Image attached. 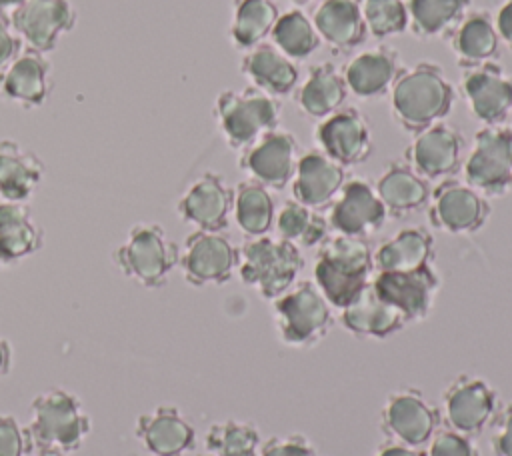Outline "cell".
Wrapping results in <instances>:
<instances>
[{"label": "cell", "instance_id": "6da1fadb", "mask_svg": "<svg viewBox=\"0 0 512 456\" xmlns=\"http://www.w3.org/2000/svg\"><path fill=\"white\" fill-rule=\"evenodd\" d=\"M456 92L442 66L420 60L402 68L390 88V110L396 124L416 134L436 122H442L452 110Z\"/></svg>", "mask_w": 512, "mask_h": 456}, {"label": "cell", "instance_id": "7a4b0ae2", "mask_svg": "<svg viewBox=\"0 0 512 456\" xmlns=\"http://www.w3.org/2000/svg\"><path fill=\"white\" fill-rule=\"evenodd\" d=\"M372 270L370 244L364 238L336 234L318 246L314 284L330 306L342 310L370 282Z\"/></svg>", "mask_w": 512, "mask_h": 456}, {"label": "cell", "instance_id": "3957f363", "mask_svg": "<svg viewBox=\"0 0 512 456\" xmlns=\"http://www.w3.org/2000/svg\"><path fill=\"white\" fill-rule=\"evenodd\" d=\"M26 434L36 450L50 448L72 452L78 450L90 434V416L84 412L76 394L54 386L32 400Z\"/></svg>", "mask_w": 512, "mask_h": 456}, {"label": "cell", "instance_id": "277c9868", "mask_svg": "<svg viewBox=\"0 0 512 456\" xmlns=\"http://www.w3.org/2000/svg\"><path fill=\"white\" fill-rule=\"evenodd\" d=\"M304 268L300 248L286 240L256 236L246 240L238 250V272L246 286L262 298L276 300L294 286Z\"/></svg>", "mask_w": 512, "mask_h": 456}, {"label": "cell", "instance_id": "5b68a950", "mask_svg": "<svg viewBox=\"0 0 512 456\" xmlns=\"http://www.w3.org/2000/svg\"><path fill=\"white\" fill-rule=\"evenodd\" d=\"M214 120L226 144L244 150L280 124V102L248 86L242 90H222L214 100Z\"/></svg>", "mask_w": 512, "mask_h": 456}, {"label": "cell", "instance_id": "8992f818", "mask_svg": "<svg viewBox=\"0 0 512 456\" xmlns=\"http://www.w3.org/2000/svg\"><path fill=\"white\" fill-rule=\"evenodd\" d=\"M180 250L166 230L154 222L134 224L126 240L114 250L120 272L144 288H160L178 264Z\"/></svg>", "mask_w": 512, "mask_h": 456}, {"label": "cell", "instance_id": "52a82bcc", "mask_svg": "<svg viewBox=\"0 0 512 456\" xmlns=\"http://www.w3.org/2000/svg\"><path fill=\"white\" fill-rule=\"evenodd\" d=\"M278 338L292 348L320 344L332 328V310L316 284L302 280L274 300Z\"/></svg>", "mask_w": 512, "mask_h": 456}, {"label": "cell", "instance_id": "ba28073f", "mask_svg": "<svg viewBox=\"0 0 512 456\" xmlns=\"http://www.w3.org/2000/svg\"><path fill=\"white\" fill-rule=\"evenodd\" d=\"M466 184L482 196H502L512 190V128L484 126L464 162Z\"/></svg>", "mask_w": 512, "mask_h": 456}, {"label": "cell", "instance_id": "9c48e42d", "mask_svg": "<svg viewBox=\"0 0 512 456\" xmlns=\"http://www.w3.org/2000/svg\"><path fill=\"white\" fill-rule=\"evenodd\" d=\"M498 394L482 378L456 376L442 394V418L446 426L464 436L480 434L498 412Z\"/></svg>", "mask_w": 512, "mask_h": 456}, {"label": "cell", "instance_id": "30bf717a", "mask_svg": "<svg viewBox=\"0 0 512 456\" xmlns=\"http://www.w3.org/2000/svg\"><path fill=\"white\" fill-rule=\"evenodd\" d=\"M78 14L70 0H22L10 12V22L26 48L52 52L60 38L72 32Z\"/></svg>", "mask_w": 512, "mask_h": 456}, {"label": "cell", "instance_id": "8fae6325", "mask_svg": "<svg viewBox=\"0 0 512 456\" xmlns=\"http://www.w3.org/2000/svg\"><path fill=\"white\" fill-rule=\"evenodd\" d=\"M428 220L434 228L448 234L478 232L488 216V200L472 186L446 178L432 192L428 200Z\"/></svg>", "mask_w": 512, "mask_h": 456}, {"label": "cell", "instance_id": "7c38bea8", "mask_svg": "<svg viewBox=\"0 0 512 456\" xmlns=\"http://www.w3.org/2000/svg\"><path fill=\"white\" fill-rule=\"evenodd\" d=\"M440 422V410L416 388L392 392L380 412V428L392 440L412 448L426 444Z\"/></svg>", "mask_w": 512, "mask_h": 456}, {"label": "cell", "instance_id": "4fadbf2b", "mask_svg": "<svg viewBox=\"0 0 512 456\" xmlns=\"http://www.w3.org/2000/svg\"><path fill=\"white\" fill-rule=\"evenodd\" d=\"M178 264L192 286L224 284L238 266V250L220 232L196 230L184 240Z\"/></svg>", "mask_w": 512, "mask_h": 456}, {"label": "cell", "instance_id": "5bb4252c", "mask_svg": "<svg viewBox=\"0 0 512 456\" xmlns=\"http://www.w3.org/2000/svg\"><path fill=\"white\" fill-rule=\"evenodd\" d=\"M462 96L470 114L484 126L502 124L512 112V74L500 64L486 62L464 68Z\"/></svg>", "mask_w": 512, "mask_h": 456}, {"label": "cell", "instance_id": "9a60e30c", "mask_svg": "<svg viewBox=\"0 0 512 456\" xmlns=\"http://www.w3.org/2000/svg\"><path fill=\"white\" fill-rule=\"evenodd\" d=\"M386 208L368 180L352 178L344 182L338 198L330 204L328 224L334 232L354 238H368L386 222Z\"/></svg>", "mask_w": 512, "mask_h": 456}, {"label": "cell", "instance_id": "2e32d148", "mask_svg": "<svg viewBox=\"0 0 512 456\" xmlns=\"http://www.w3.org/2000/svg\"><path fill=\"white\" fill-rule=\"evenodd\" d=\"M298 162V142L286 130H272L246 146L240 154V168L250 180L282 190L294 176Z\"/></svg>", "mask_w": 512, "mask_h": 456}, {"label": "cell", "instance_id": "e0dca14e", "mask_svg": "<svg viewBox=\"0 0 512 456\" xmlns=\"http://www.w3.org/2000/svg\"><path fill=\"white\" fill-rule=\"evenodd\" d=\"M464 138L446 122H436L414 134L404 158L424 180H438L460 168Z\"/></svg>", "mask_w": 512, "mask_h": 456}, {"label": "cell", "instance_id": "ac0fdd59", "mask_svg": "<svg viewBox=\"0 0 512 456\" xmlns=\"http://www.w3.org/2000/svg\"><path fill=\"white\" fill-rule=\"evenodd\" d=\"M320 150L342 168L362 164L372 154V134L366 118L356 108H340L316 126Z\"/></svg>", "mask_w": 512, "mask_h": 456}, {"label": "cell", "instance_id": "d6986e66", "mask_svg": "<svg viewBox=\"0 0 512 456\" xmlns=\"http://www.w3.org/2000/svg\"><path fill=\"white\" fill-rule=\"evenodd\" d=\"M370 282L376 294L402 312L408 322L428 316L440 288V278L432 266L408 272H376Z\"/></svg>", "mask_w": 512, "mask_h": 456}, {"label": "cell", "instance_id": "ffe728a7", "mask_svg": "<svg viewBox=\"0 0 512 456\" xmlns=\"http://www.w3.org/2000/svg\"><path fill=\"white\" fill-rule=\"evenodd\" d=\"M234 202V190L228 188L222 176L204 172L196 178L176 202L178 216L194 224L198 230L220 232L228 226V216Z\"/></svg>", "mask_w": 512, "mask_h": 456}, {"label": "cell", "instance_id": "44dd1931", "mask_svg": "<svg viewBox=\"0 0 512 456\" xmlns=\"http://www.w3.org/2000/svg\"><path fill=\"white\" fill-rule=\"evenodd\" d=\"M50 72L42 52L24 48L0 70V96L22 108H38L50 98Z\"/></svg>", "mask_w": 512, "mask_h": 456}, {"label": "cell", "instance_id": "7402d4cb", "mask_svg": "<svg viewBox=\"0 0 512 456\" xmlns=\"http://www.w3.org/2000/svg\"><path fill=\"white\" fill-rule=\"evenodd\" d=\"M292 178L294 200L312 210H322L332 204L344 186V168L322 150H310L298 156Z\"/></svg>", "mask_w": 512, "mask_h": 456}, {"label": "cell", "instance_id": "603a6c76", "mask_svg": "<svg viewBox=\"0 0 512 456\" xmlns=\"http://www.w3.org/2000/svg\"><path fill=\"white\" fill-rule=\"evenodd\" d=\"M136 438L154 456H184L194 448L196 432L176 406H156L138 416Z\"/></svg>", "mask_w": 512, "mask_h": 456}, {"label": "cell", "instance_id": "cb8c5ba5", "mask_svg": "<svg viewBox=\"0 0 512 456\" xmlns=\"http://www.w3.org/2000/svg\"><path fill=\"white\" fill-rule=\"evenodd\" d=\"M402 68V60L394 48L376 46L356 54L344 66L342 76L348 92L358 98H378L390 92Z\"/></svg>", "mask_w": 512, "mask_h": 456}, {"label": "cell", "instance_id": "d4e9b609", "mask_svg": "<svg viewBox=\"0 0 512 456\" xmlns=\"http://www.w3.org/2000/svg\"><path fill=\"white\" fill-rule=\"evenodd\" d=\"M340 324L358 338H388L400 332L408 320L394 306L384 302L372 282H368L362 292L340 310Z\"/></svg>", "mask_w": 512, "mask_h": 456}, {"label": "cell", "instance_id": "484cf974", "mask_svg": "<svg viewBox=\"0 0 512 456\" xmlns=\"http://www.w3.org/2000/svg\"><path fill=\"white\" fill-rule=\"evenodd\" d=\"M446 42L462 70L494 62L500 54L494 18L486 10H468L446 36Z\"/></svg>", "mask_w": 512, "mask_h": 456}, {"label": "cell", "instance_id": "4316f807", "mask_svg": "<svg viewBox=\"0 0 512 456\" xmlns=\"http://www.w3.org/2000/svg\"><path fill=\"white\" fill-rule=\"evenodd\" d=\"M312 26L336 52L354 50L368 36L358 0H320L312 14Z\"/></svg>", "mask_w": 512, "mask_h": 456}, {"label": "cell", "instance_id": "83f0119b", "mask_svg": "<svg viewBox=\"0 0 512 456\" xmlns=\"http://www.w3.org/2000/svg\"><path fill=\"white\" fill-rule=\"evenodd\" d=\"M44 178V162L36 152L12 138L0 140V198L26 202Z\"/></svg>", "mask_w": 512, "mask_h": 456}, {"label": "cell", "instance_id": "f1b7e54d", "mask_svg": "<svg viewBox=\"0 0 512 456\" xmlns=\"http://www.w3.org/2000/svg\"><path fill=\"white\" fill-rule=\"evenodd\" d=\"M240 72L250 78L258 90L274 98L286 96L298 86L296 64L268 42L246 50L240 62Z\"/></svg>", "mask_w": 512, "mask_h": 456}, {"label": "cell", "instance_id": "f546056e", "mask_svg": "<svg viewBox=\"0 0 512 456\" xmlns=\"http://www.w3.org/2000/svg\"><path fill=\"white\" fill-rule=\"evenodd\" d=\"M388 216L402 218L420 210L430 200L428 180L418 176L406 162L388 164L374 186Z\"/></svg>", "mask_w": 512, "mask_h": 456}, {"label": "cell", "instance_id": "4dcf8cb0", "mask_svg": "<svg viewBox=\"0 0 512 456\" xmlns=\"http://www.w3.org/2000/svg\"><path fill=\"white\" fill-rule=\"evenodd\" d=\"M348 96V86L338 68L330 62L316 64L308 70L304 82L296 88L294 100L298 110L316 120H324L340 110Z\"/></svg>", "mask_w": 512, "mask_h": 456}, {"label": "cell", "instance_id": "1f68e13d", "mask_svg": "<svg viewBox=\"0 0 512 456\" xmlns=\"http://www.w3.org/2000/svg\"><path fill=\"white\" fill-rule=\"evenodd\" d=\"M44 246V232L24 202H0V264H14Z\"/></svg>", "mask_w": 512, "mask_h": 456}, {"label": "cell", "instance_id": "d6a6232c", "mask_svg": "<svg viewBox=\"0 0 512 456\" xmlns=\"http://www.w3.org/2000/svg\"><path fill=\"white\" fill-rule=\"evenodd\" d=\"M434 258V238L420 226L402 228L396 236L382 242L374 254L378 272H408L430 266Z\"/></svg>", "mask_w": 512, "mask_h": 456}, {"label": "cell", "instance_id": "836d02e7", "mask_svg": "<svg viewBox=\"0 0 512 456\" xmlns=\"http://www.w3.org/2000/svg\"><path fill=\"white\" fill-rule=\"evenodd\" d=\"M406 10L416 38H446L470 10V0H406Z\"/></svg>", "mask_w": 512, "mask_h": 456}, {"label": "cell", "instance_id": "e575fe53", "mask_svg": "<svg viewBox=\"0 0 512 456\" xmlns=\"http://www.w3.org/2000/svg\"><path fill=\"white\" fill-rule=\"evenodd\" d=\"M280 12L274 0H232L230 40L240 50H250L272 32Z\"/></svg>", "mask_w": 512, "mask_h": 456}, {"label": "cell", "instance_id": "d590c367", "mask_svg": "<svg viewBox=\"0 0 512 456\" xmlns=\"http://www.w3.org/2000/svg\"><path fill=\"white\" fill-rule=\"evenodd\" d=\"M234 218L238 228L250 236H264L274 222V200L266 186L244 180L234 188Z\"/></svg>", "mask_w": 512, "mask_h": 456}, {"label": "cell", "instance_id": "8d00e7d4", "mask_svg": "<svg viewBox=\"0 0 512 456\" xmlns=\"http://www.w3.org/2000/svg\"><path fill=\"white\" fill-rule=\"evenodd\" d=\"M276 230L282 240L294 246L312 248L320 246L328 238V220L296 200H286L276 216Z\"/></svg>", "mask_w": 512, "mask_h": 456}, {"label": "cell", "instance_id": "74e56055", "mask_svg": "<svg viewBox=\"0 0 512 456\" xmlns=\"http://www.w3.org/2000/svg\"><path fill=\"white\" fill-rule=\"evenodd\" d=\"M270 36L274 46L290 60H304L320 46V36L314 30L312 20L298 8L282 12Z\"/></svg>", "mask_w": 512, "mask_h": 456}, {"label": "cell", "instance_id": "f35d334b", "mask_svg": "<svg viewBox=\"0 0 512 456\" xmlns=\"http://www.w3.org/2000/svg\"><path fill=\"white\" fill-rule=\"evenodd\" d=\"M206 450L210 456H258L260 434L254 424L224 420L206 432Z\"/></svg>", "mask_w": 512, "mask_h": 456}, {"label": "cell", "instance_id": "ab89813d", "mask_svg": "<svg viewBox=\"0 0 512 456\" xmlns=\"http://www.w3.org/2000/svg\"><path fill=\"white\" fill-rule=\"evenodd\" d=\"M366 32L374 38H390L406 32V0H358Z\"/></svg>", "mask_w": 512, "mask_h": 456}, {"label": "cell", "instance_id": "60d3db41", "mask_svg": "<svg viewBox=\"0 0 512 456\" xmlns=\"http://www.w3.org/2000/svg\"><path fill=\"white\" fill-rule=\"evenodd\" d=\"M428 442L430 446L424 456H480L470 436L458 434L450 428L434 432Z\"/></svg>", "mask_w": 512, "mask_h": 456}, {"label": "cell", "instance_id": "b9f144b4", "mask_svg": "<svg viewBox=\"0 0 512 456\" xmlns=\"http://www.w3.org/2000/svg\"><path fill=\"white\" fill-rule=\"evenodd\" d=\"M258 456H316V450L304 434H286L268 438Z\"/></svg>", "mask_w": 512, "mask_h": 456}, {"label": "cell", "instance_id": "7bdbcfd3", "mask_svg": "<svg viewBox=\"0 0 512 456\" xmlns=\"http://www.w3.org/2000/svg\"><path fill=\"white\" fill-rule=\"evenodd\" d=\"M490 448L494 456H512V402L494 414L490 422Z\"/></svg>", "mask_w": 512, "mask_h": 456}, {"label": "cell", "instance_id": "ee69618b", "mask_svg": "<svg viewBox=\"0 0 512 456\" xmlns=\"http://www.w3.org/2000/svg\"><path fill=\"white\" fill-rule=\"evenodd\" d=\"M28 434L10 414H0V456H24Z\"/></svg>", "mask_w": 512, "mask_h": 456}, {"label": "cell", "instance_id": "f6af8a7d", "mask_svg": "<svg viewBox=\"0 0 512 456\" xmlns=\"http://www.w3.org/2000/svg\"><path fill=\"white\" fill-rule=\"evenodd\" d=\"M22 50V42L16 36L10 16L0 10V70Z\"/></svg>", "mask_w": 512, "mask_h": 456}, {"label": "cell", "instance_id": "bcb514c9", "mask_svg": "<svg viewBox=\"0 0 512 456\" xmlns=\"http://www.w3.org/2000/svg\"><path fill=\"white\" fill-rule=\"evenodd\" d=\"M494 26L498 32L500 42H504V46L508 50H512V0H504L494 16Z\"/></svg>", "mask_w": 512, "mask_h": 456}, {"label": "cell", "instance_id": "7dc6e473", "mask_svg": "<svg viewBox=\"0 0 512 456\" xmlns=\"http://www.w3.org/2000/svg\"><path fill=\"white\" fill-rule=\"evenodd\" d=\"M374 456H424L420 454L416 448L412 446H406V444H400V442H384L378 446L376 454Z\"/></svg>", "mask_w": 512, "mask_h": 456}, {"label": "cell", "instance_id": "c3c4849f", "mask_svg": "<svg viewBox=\"0 0 512 456\" xmlns=\"http://www.w3.org/2000/svg\"><path fill=\"white\" fill-rule=\"evenodd\" d=\"M10 364H12V348H10L8 340L0 338V376L8 374Z\"/></svg>", "mask_w": 512, "mask_h": 456}, {"label": "cell", "instance_id": "681fc988", "mask_svg": "<svg viewBox=\"0 0 512 456\" xmlns=\"http://www.w3.org/2000/svg\"><path fill=\"white\" fill-rule=\"evenodd\" d=\"M36 456H66V452L50 450V448H40V450H36Z\"/></svg>", "mask_w": 512, "mask_h": 456}, {"label": "cell", "instance_id": "f907efd6", "mask_svg": "<svg viewBox=\"0 0 512 456\" xmlns=\"http://www.w3.org/2000/svg\"><path fill=\"white\" fill-rule=\"evenodd\" d=\"M22 0H0V10L4 12V10H8V8H14V6H18Z\"/></svg>", "mask_w": 512, "mask_h": 456}, {"label": "cell", "instance_id": "816d5d0a", "mask_svg": "<svg viewBox=\"0 0 512 456\" xmlns=\"http://www.w3.org/2000/svg\"><path fill=\"white\" fill-rule=\"evenodd\" d=\"M292 4H296V6H304V4H310L312 0H290Z\"/></svg>", "mask_w": 512, "mask_h": 456}]
</instances>
